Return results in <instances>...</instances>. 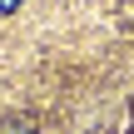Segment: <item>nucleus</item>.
Returning a JSON list of instances; mask_svg holds the SVG:
<instances>
[{"mask_svg":"<svg viewBox=\"0 0 134 134\" xmlns=\"http://www.w3.org/2000/svg\"><path fill=\"white\" fill-rule=\"evenodd\" d=\"M15 5H20V0H0V10H15Z\"/></svg>","mask_w":134,"mask_h":134,"instance_id":"1","label":"nucleus"},{"mask_svg":"<svg viewBox=\"0 0 134 134\" xmlns=\"http://www.w3.org/2000/svg\"><path fill=\"white\" fill-rule=\"evenodd\" d=\"M0 134H30V129H0Z\"/></svg>","mask_w":134,"mask_h":134,"instance_id":"2","label":"nucleus"}]
</instances>
